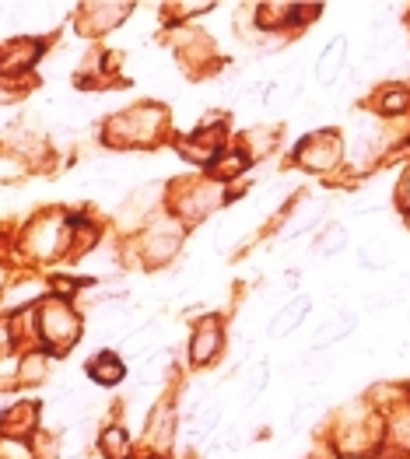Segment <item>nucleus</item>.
<instances>
[{
    "label": "nucleus",
    "instance_id": "f257e3e1",
    "mask_svg": "<svg viewBox=\"0 0 410 459\" xmlns=\"http://www.w3.org/2000/svg\"><path fill=\"white\" fill-rule=\"evenodd\" d=\"M36 326H39V341L49 347L53 354L67 351L71 344H77L81 337V319L71 308V302H60V299H46L36 308Z\"/></svg>",
    "mask_w": 410,
    "mask_h": 459
},
{
    "label": "nucleus",
    "instance_id": "f8f14e48",
    "mask_svg": "<svg viewBox=\"0 0 410 459\" xmlns=\"http://www.w3.org/2000/svg\"><path fill=\"white\" fill-rule=\"evenodd\" d=\"M88 376H92V383L109 389V385H119V379L126 376V365L116 354H95L92 365H88Z\"/></svg>",
    "mask_w": 410,
    "mask_h": 459
},
{
    "label": "nucleus",
    "instance_id": "f03ea898",
    "mask_svg": "<svg viewBox=\"0 0 410 459\" xmlns=\"http://www.w3.org/2000/svg\"><path fill=\"white\" fill-rule=\"evenodd\" d=\"M161 130V109L154 106H137V109H126V113L112 116L106 123V141L119 144V148H130V144H151Z\"/></svg>",
    "mask_w": 410,
    "mask_h": 459
},
{
    "label": "nucleus",
    "instance_id": "2eb2a0df",
    "mask_svg": "<svg viewBox=\"0 0 410 459\" xmlns=\"http://www.w3.org/2000/svg\"><path fill=\"white\" fill-rule=\"evenodd\" d=\"M316 249H319V256H336V253H344V249H347V229H344L340 221H327L323 231H319Z\"/></svg>",
    "mask_w": 410,
    "mask_h": 459
},
{
    "label": "nucleus",
    "instance_id": "ddd939ff",
    "mask_svg": "<svg viewBox=\"0 0 410 459\" xmlns=\"http://www.w3.org/2000/svg\"><path fill=\"white\" fill-rule=\"evenodd\" d=\"M161 193H165V186H158V183H148V186L134 190L130 196H126L123 214H126V218H148L151 211L161 204Z\"/></svg>",
    "mask_w": 410,
    "mask_h": 459
},
{
    "label": "nucleus",
    "instance_id": "9b49d317",
    "mask_svg": "<svg viewBox=\"0 0 410 459\" xmlns=\"http://www.w3.org/2000/svg\"><path fill=\"white\" fill-rule=\"evenodd\" d=\"M372 106L379 116H404L410 109V91L404 84H386L375 91Z\"/></svg>",
    "mask_w": 410,
    "mask_h": 459
},
{
    "label": "nucleus",
    "instance_id": "6e6552de",
    "mask_svg": "<svg viewBox=\"0 0 410 459\" xmlns=\"http://www.w3.org/2000/svg\"><path fill=\"white\" fill-rule=\"evenodd\" d=\"M351 330H354V316H351V312H344V308H336V312H330V319H323V323H319V330H316V337H312V347H316V351H323V347L340 344Z\"/></svg>",
    "mask_w": 410,
    "mask_h": 459
},
{
    "label": "nucleus",
    "instance_id": "20e7f679",
    "mask_svg": "<svg viewBox=\"0 0 410 459\" xmlns=\"http://www.w3.org/2000/svg\"><path fill=\"white\" fill-rule=\"evenodd\" d=\"M126 14H134L130 4H84L81 7V32H88V36L109 32L116 25H123Z\"/></svg>",
    "mask_w": 410,
    "mask_h": 459
},
{
    "label": "nucleus",
    "instance_id": "f3484780",
    "mask_svg": "<svg viewBox=\"0 0 410 459\" xmlns=\"http://www.w3.org/2000/svg\"><path fill=\"white\" fill-rule=\"evenodd\" d=\"M249 165V158L242 152H228L224 158H218V165H211V176L218 179V183H228V179H235L242 169Z\"/></svg>",
    "mask_w": 410,
    "mask_h": 459
},
{
    "label": "nucleus",
    "instance_id": "1a4fd4ad",
    "mask_svg": "<svg viewBox=\"0 0 410 459\" xmlns=\"http://www.w3.org/2000/svg\"><path fill=\"white\" fill-rule=\"evenodd\" d=\"M344 64H347V39L336 36L323 53H319V60H316V81L319 84H334L340 71H344Z\"/></svg>",
    "mask_w": 410,
    "mask_h": 459
},
{
    "label": "nucleus",
    "instance_id": "aec40b11",
    "mask_svg": "<svg viewBox=\"0 0 410 459\" xmlns=\"http://www.w3.org/2000/svg\"><path fill=\"white\" fill-rule=\"evenodd\" d=\"M11 344H14V326H11L7 319H0V354H4Z\"/></svg>",
    "mask_w": 410,
    "mask_h": 459
},
{
    "label": "nucleus",
    "instance_id": "7ed1b4c3",
    "mask_svg": "<svg viewBox=\"0 0 410 459\" xmlns=\"http://www.w3.org/2000/svg\"><path fill=\"white\" fill-rule=\"evenodd\" d=\"M340 158V144H336V134H312L305 137L295 152V161L309 172H323V169H334V161Z\"/></svg>",
    "mask_w": 410,
    "mask_h": 459
},
{
    "label": "nucleus",
    "instance_id": "39448f33",
    "mask_svg": "<svg viewBox=\"0 0 410 459\" xmlns=\"http://www.w3.org/2000/svg\"><path fill=\"white\" fill-rule=\"evenodd\" d=\"M39 56H42L39 39H11L7 46H0V74H25Z\"/></svg>",
    "mask_w": 410,
    "mask_h": 459
},
{
    "label": "nucleus",
    "instance_id": "423d86ee",
    "mask_svg": "<svg viewBox=\"0 0 410 459\" xmlns=\"http://www.w3.org/2000/svg\"><path fill=\"white\" fill-rule=\"evenodd\" d=\"M309 308H312V299H309V295H295V299H288L284 306L270 316V323H266V337L281 341V337L295 333V330H299V323L309 316Z\"/></svg>",
    "mask_w": 410,
    "mask_h": 459
},
{
    "label": "nucleus",
    "instance_id": "a211bd4d",
    "mask_svg": "<svg viewBox=\"0 0 410 459\" xmlns=\"http://www.w3.org/2000/svg\"><path fill=\"white\" fill-rule=\"evenodd\" d=\"M46 379V354H29L18 361V383H39Z\"/></svg>",
    "mask_w": 410,
    "mask_h": 459
},
{
    "label": "nucleus",
    "instance_id": "0eeeda50",
    "mask_svg": "<svg viewBox=\"0 0 410 459\" xmlns=\"http://www.w3.org/2000/svg\"><path fill=\"white\" fill-rule=\"evenodd\" d=\"M222 323L218 319H204L196 330H193V337H189V361L193 365H211L214 361V354L222 351Z\"/></svg>",
    "mask_w": 410,
    "mask_h": 459
},
{
    "label": "nucleus",
    "instance_id": "dca6fc26",
    "mask_svg": "<svg viewBox=\"0 0 410 459\" xmlns=\"http://www.w3.org/2000/svg\"><path fill=\"white\" fill-rule=\"evenodd\" d=\"M42 291H46V284L29 277V281H22V284H14V288L7 291V308H32Z\"/></svg>",
    "mask_w": 410,
    "mask_h": 459
},
{
    "label": "nucleus",
    "instance_id": "9d476101",
    "mask_svg": "<svg viewBox=\"0 0 410 459\" xmlns=\"http://www.w3.org/2000/svg\"><path fill=\"white\" fill-rule=\"evenodd\" d=\"M36 414H39V407L36 403H14L7 414H4V435L7 438H29L32 431H36Z\"/></svg>",
    "mask_w": 410,
    "mask_h": 459
},
{
    "label": "nucleus",
    "instance_id": "4468645a",
    "mask_svg": "<svg viewBox=\"0 0 410 459\" xmlns=\"http://www.w3.org/2000/svg\"><path fill=\"white\" fill-rule=\"evenodd\" d=\"M99 449H102V456H106V459H126V456H130V435H126L119 424H112V428H106V431H102Z\"/></svg>",
    "mask_w": 410,
    "mask_h": 459
},
{
    "label": "nucleus",
    "instance_id": "6ab92c4d",
    "mask_svg": "<svg viewBox=\"0 0 410 459\" xmlns=\"http://www.w3.org/2000/svg\"><path fill=\"white\" fill-rule=\"evenodd\" d=\"M397 193H400V196H397L400 207L410 214V165H407V172H404V179H400V186H397Z\"/></svg>",
    "mask_w": 410,
    "mask_h": 459
},
{
    "label": "nucleus",
    "instance_id": "412c9836",
    "mask_svg": "<svg viewBox=\"0 0 410 459\" xmlns=\"http://www.w3.org/2000/svg\"><path fill=\"white\" fill-rule=\"evenodd\" d=\"M0 288H4V277H0Z\"/></svg>",
    "mask_w": 410,
    "mask_h": 459
}]
</instances>
